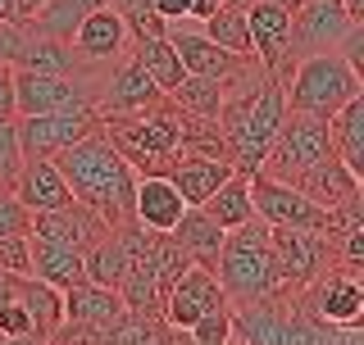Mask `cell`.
<instances>
[{
	"instance_id": "cell-1",
	"label": "cell",
	"mask_w": 364,
	"mask_h": 345,
	"mask_svg": "<svg viewBox=\"0 0 364 345\" xmlns=\"http://www.w3.org/2000/svg\"><path fill=\"white\" fill-rule=\"evenodd\" d=\"M282 119H287L282 82L259 60H250L232 82H223L219 132H223V155L232 172H255L264 164V150L273 146Z\"/></svg>"
},
{
	"instance_id": "cell-2",
	"label": "cell",
	"mask_w": 364,
	"mask_h": 345,
	"mask_svg": "<svg viewBox=\"0 0 364 345\" xmlns=\"http://www.w3.org/2000/svg\"><path fill=\"white\" fill-rule=\"evenodd\" d=\"M55 168H60V177L68 182L73 200L87 204V209H96L109 227H128L132 223L136 172L128 168V159L109 146V136L100 128L55 155Z\"/></svg>"
},
{
	"instance_id": "cell-3",
	"label": "cell",
	"mask_w": 364,
	"mask_h": 345,
	"mask_svg": "<svg viewBox=\"0 0 364 345\" xmlns=\"http://www.w3.org/2000/svg\"><path fill=\"white\" fill-rule=\"evenodd\" d=\"M178 123L182 114L173 100H155L151 109H136V114H109V119H100V132L109 136V146L128 159V168L136 177H146V172H168L178 159Z\"/></svg>"
},
{
	"instance_id": "cell-4",
	"label": "cell",
	"mask_w": 364,
	"mask_h": 345,
	"mask_svg": "<svg viewBox=\"0 0 364 345\" xmlns=\"http://www.w3.org/2000/svg\"><path fill=\"white\" fill-rule=\"evenodd\" d=\"M214 278H219L228 305H246V300H259V295L278 291L269 227L259 223V218L223 232V250H219V263H214Z\"/></svg>"
},
{
	"instance_id": "cell-5",
	"label": "cell",
	"mask_w": 364,
	"mask_h": 345,
	"mask_svg": "<svg viewBox=\"0 0 364 345\" xmlns=\"http://www.w3.org/2000/svg\"><path fill=\"white\" fill-rule=\"evenodd\" d=\"M364 91V77L341 60L337 50H318L291 64L287 82H282V100L291 114H310V119H333L350 96Z\"/></svg>"
},
{
	"instance_id": "cell-6",
	"label": "cell",
	"mask_w": 364,
	"mask_h": 345,
	"mask_svg": "<svg viewBox=\"0 0 364 345\" xmlns=\"http://www.w3.org/2000/svg\"><path fill=\"white\" fill-rule=\"evenodd\" d=\"M100 73H23L14 68V119L28 114H64V109H96Z\"/></svg>"
},
{
	"instance_id": "cell-7",
	"label": "cell",
	"mask_w": 364,
	"mask_h": 345,
	"mask_svg": "<svg viewBox=\"0 0 364 345\" xmlns=\"http://www.w3.org/2000/svg\"><path fill=\"white\" fill-rule=\"evenodd\" d=\"M333 155V141H328V119H310V114H291L282 119L278 136H273V146L264 150V164L259 172H269V177H282V182H296L310 164Z\"/></svg>"
},
{
	"instance_id": "cell-8",
	"label": "cell",
	"mask_w": 364,
	"mask_h": 345,
	"mask_svg": "<svg viewBox=\"0 0 364 345\" xmlns=\"http://www.w3.org/2000/svg\"><path fill=\"white\" fill-rule=\"evenodd\" d=\"M301 305L310 309L314 318H323V323H333L337 332L346 327H364V273L355 268H323L310 286H301Z\"/></svg>"
},
{
	"instance_id": "cell-9",
	"label": "cell",
	"mask_w": 364,
	"mask_h": 345,
	"mask_svg": "<svg viewBox=\"0 0 364 345\" xmlns=\"http://www.w3.org/2000/svg\"><path fill=\"white\" fill-rule=\"evenodd\" d=\"M269 246H273V268H278V286L301 291L310 286L323 268H333V246L323 232L314 227H269Z\"/></svg>"
},
{
	"instance_id": "cell-10",
	"label": "cell",
	"mask_w": 364,
	"mask_h": 345,
	"mask_svg": "<svg viewBox=\"0 0 364 345\" xmlns=\"http://www.w3.org/2000/svg\"><path fill=\"white\" fill-rule=\"evenodd\" d=\"M346 5L341 0H301V5L291 9V45H287V73L296 60H305V55H318V50H337V41L346 37L350 28ZM287 82V77H282Z\"/></svg>"
},
{
	"instance_id": "cell-11",
	"label": "cell",
	"mask_w": 364,
	"mask_h": 345,
	"mask_svg": "<svg viewBox=\"0 0 364 345\" xmlns=\"http://www.w3.org/2000/svg\"><path fill=\"white\" fill-rule=\"evenodd\" d=\"M18 123V146L23 159H55L73 141L100 128V109H64V114H28Z\"/></svg>"
},
{
	"instance_id": "cell-12",
	"label": "cell",
	"mask_w": 364,
	"mask_h": 345,
	"mask_svg": "<svg viewBox=\"0 0 364 345\" xmlns=\"http://www.w3.org/2000/svg\"><path fill=\"white\" fill-rule=\"evenodd\" d=\"M250 204L264 227H323V209L314 200H305L296 182L269 177V172H250Z\"/></svg>"
},
{
	"instance_id": "cell-13",
	"label": "cell",
	"mask_w": 364,
	"mask_h": 345,
	"mask_svg": "<svg viewBox=\"0 0 364 345\" xmlns=\"http://www.w3.org/2000/svg\"><path fill=\"white\" fill-rule=\"evenodd\" d=\"M155 100H164V91L151 82V73H146V68L136 64L132 55H123V60L105 64V73H100V87H96V109H100V119H109V114L151 109Z\"/></svg>"
},
{
	"instance_id": "cell-14",
	"label": "cell",
	"mask_w": 364,
	"mask_h": 345,
	"mask_svg": "<svg viewBox=\"0 0 364 345\" xmlns=\"http://www.w3.org/2000/svg\"><path fill=\"white\" fill-rule=\"evenodd\" d=\"M164 37L173 41V50H178V60H182L187 73L214 77V82H232V77L255 60V55H232V50H223V45H214L200 28H187V18H173L164 28Z\"/></svg>"
},
{
	"instance_id": "cell-15",
	"label": "cell",
	"mask_w": 364,
	"mask_h": 345,
	"mask_svg": "<svg viewBox=\"0 0 364 345\" xmlns=\"http://www.w3.org/2000/svg\"><path fill=\"white\" fill-rule=\"evenodd\" d=\"M219 309H232L228 295H223V286H219V278H214L210 268H200V263H191L164 295V323L187 332L191 323H200L205 314H219Z\"/></svg>"
},
{
	"instance_id": "cell-16",
	"label": "cell",
	"mask_w": 364,
	"mask_h": 345,
	"mask_svg": "<svg viewBox=\"0 0 364 345\" xmlns=\"http://www.w3.org/2000/svg\"><path fill=\"white\" fill-rule=\"evenodd\" d=\"M105 232H109L105 218L96 209H87V204H77V200L60 204V209H37L32 214V227H28L32 241H50V246H68V250H91Z\"/></svg>"
},
{
	"instance_id": "cell-17",
	"label": "cell",
	"mask_w": 364,
	"mask_h": 345,
	"mask_svg": "<svg viewBox=\"0 0 364 345\" xmlns=\"http://www.w3.org/2000/svg\"><path fill=\"white\" fill-rule=\"evenodd\" d=\"M246 32H250V55L282 82L287 77V45H291V9L273 5V0H255L246 9Z\"/></svg>"
},
{
	"instance_id": "cell-18",
	"label": "cell",
	"mask_w": 364,
	"mask_h": 345,
	"mask_svg": "<svg viewBox=\"0 0 364 345\" xmlns=\"http://www.w3.org/2000/svg\"><path fill=\"white\" fill-rule=\"evenodd\" d=\"M14 68H23V73H105V64H87L73 55V45H68L64 37H50V32H37L32 23H23V41L14 50Z\"/></svg>"
},
{
	"instance_id": "cell-19",
	"label": "cell",
	"mask_w": 364,
	"mask_h": 345,
	"mask_svg": "<svg viewBox=\"0 0 364 345\" xmlns=\"http://www.w3.org/2000/svg\"><path fill=\"white\" fill-rule=\"evenodd\" d=\"M68 45H73V55L87 60V64H114V60L128 55L132 37H128V28H123V18L114 14V5H100L73 28Z\"/></svg>"
},
{
	"instance_id": "cell-20",
	"label": "cell",
	"mask_w": 364,
	"mask_h": 345,
	"mask_svg": "<svg viewBox=\"0 0 364 345\" xmlns=\"http://www.w3.org/2000/svg\"><path fill=\"white\" fill-rule=\"evenodd\" d=\"M187 200L178 195V187L164 177V172H146L136 177L132 191V223H141L146 232H173V223L182 218Z\"/></svg>"
},
{
	"instance_id": "cell-21",
	"label": "cell",
	"mask_w": 364,
	"mask_h": 345,
	"mask_svg": "<svg viewBox=\"0 0 364 345\" xmlns=\"http://www.w3.org/2000/svg\"><path fill=\"white\" fill-rule=\"evenodd\" d=\"M296 187H301L305 200H314L318 209H337V204H346V200H355L360 191V172H350L346 164H341L337 155H328V159H318V164H310L296 177Z\"/></svg>"
},
{
	"instance_id": "cell-22",
	"label": "cell",
	"mask_w": 364,
	"mask_h": 345,
	"mask_svg": "<svg viewBox=\"0 0 364 345\" xmlns=\"http://www.w3.org/2000/svg\"><path fill=\"white\" fill-rule=\"evenodd\" d=\"M164 177L178 187V195H182L187 204H205L228 177H232V164H228V159H210V155H187V150H178L173 168H168Z\"/></svg>"
},
{
	"instance_id": "cell-23",
	"label": "cell",
	"mask_w": 364,
	"mask_h": 345,
	"mask_svg": "<svg viewBox=\"0 0 364 345\" xmlns=\"http://www.w3.org/2000/svg\"><path fill=\"white\" fill-rule=\"evenodd\" d=\"M9 191H14L32 214L37 209H60V204L73 200V191H68V182L60 177L55 159H23V168H18V177H14Z\"/></svg>"
},
{
	"instance_id": "cell-24",
	"label": "cell",
	"mask_w": 364,
	"mask_h": 345,
	"mask_svg": "<svg viewBox=\"0 0 364 345\" xmlns=\"http://www.w3.org/2000/svg\"><path fill=\"white\" fill-rule=\"evenodd\" d=\"M64 318L68 323H87V327H100L105 332L114 318L123 314V295L114 286H96V282H77V286H64Z\"/></svg>"
},
{
	"instance_id": "cell-25",
	"label": "cell",
	"mask_w": 364,
	"mask_h": 345,
	"mask_svg": "<svg viewBox=\"0 0 364 345\" xmlns=\"http://www.w3.org/2000/svg\"><path fill=\"white\" fill-rule=\"evenodd\" d=\"M168 236H173L178 246L191 255V263H200V268H210V273H214V263H219V250H223V227L214 223V218L205 214V209L187 204Z\"/></svg>"
},
{
	"instance_id": "cell-26",
	"label": "cell",
	"mask_w": 364,
	"mask_h": 345,
	"mask_svg": "<svg viewBox=\"0 0 364 345\" xmlns=\"http://www.w3.org/2000/svg\"><path fill=\"white\" fill-rule=\"evenodd\" d=\"M328 141H333V155L341 164L364 177V91L328 119Z\"/></svg>"
},
{
	"instance_id": "cell-27",
	"label": "cell",
	"mask_w": 364,
	"mask_h": 345,
	"mask_svg": "<svg viewBox=\"0 0 364 345\" xmlns=\"http://www.w3.org/2000/svg\"><path fill=\"white\" fill-rule=\"evenodd\" d=\"M32 278H41L46 286L64 291V286L87 282L82 273V250H68V246H50V241H32Z\"/></svg>"
},
{
	"instance_id": "cell-28",
	"label": "cell",
	"mask_w": 364,
	"mask_h": 345,
	"mask_svg": "<svg viewBox=\"0 0 364 345\" xmlns=\"http://www.w3.org/2000/svg\"><path fill=\"white\" fill-rule=\"evenodd\" d=\"M18 305L28 309L37 341H50V332L64 323V295L55 291V286H46L41 278H32V273L18 278Z\"/></svg>"
},
{
	"instance_id": "cell-29",
	"label": "cell",
	"mask_w": 364,
	"mask_h": 345,
	"mask_svg": "<svg viewBox=\"0 0 364 345\" xmlns=\"http://www.w3.org/2000/svg\"><path fill=\"white\" fill-rule=\"evenodd\" d=\"M196 209H205L214 223L223 227V232L250 223V218H255V204H250V172H232V177H228L205 204H196Z\"/></svg>"
},
{
	"instance_id": "cell-30",
	"label": "cell",
	"mask_w": 364,
	"mask_h": 345,
	"mask_svg": "<svg viewBox=\"0 0 364 345\" xmlns=\"http://www.w3.org/2000/svg\"><path fill=\"white\" fill-rule=\"evenodd\" d=\"M128 55L146 68V73H151V82L164 91V96L182 82V77H187V68H182V60H178V50H173V41H168V37L132 41V45H128Z\"/></svg>"
},
{
	"instance_id": "cell-31",
	"label": "cell",
	"mask_w": 364,
	"mask_h": 345,
	"mask_svg": "<svg viewBox=\"0 0 364 345\" xmlns=\"http://www.w3.org/2000/svg\"><path fill=\"white\" fill-rule=\"evenodd\" d=\"M123 263H128V250H123L119 227H109L91 250H82V273H87V282H96V286H119Z\"/></svg>"
},
{
	"instance_id": "cell-32",
	"label": "cell",
	"mask_w": 364,
	"mask_h": 345,
	"mask_svg": "<svg viewBox=\"0 0 364 345\" xmlns=\"http://www.w3.org/2000/svg\"><path fill=\"white\" fill-rule=\"evenodd\" d=\"M168 100H173L182 114H196V119H219V109H223V82L187 73L173 91H168Z\"/></svg>"
},
{
	"instance_id": "cell-33",
	"label": "cell",
	"mask_w": 364,
	"mask_h": 345,
	"mask_svg": "<svg viewBox=\"0 0 364 345\" xmlns=\"http://www.w3.org/2000/svg\"><path fill=\"white\" fill-rule=\"evenodd\" d=\"M100 5H109V0H46V5L32 14L28 23L37 32H50V37H73V28L82 23L91 9H100Z\"/></svg>"
},
{
	"instance_id": "cell-34",
	"label": "cell",
	"mask_w": 364,
	"mask_h": 345,
	"mask_svg": "<svg viewBox=\"0 0 364 345\" xmlns=\"http://www.w3.org/2000/svg\"><path fill=\"white\" fill-rule=\"evenodd\" d=\"M341 332L323 318H314L310 309L301 305V295L291 291V309H287V327H282V345H337Z\"/></svg>"
},
{
	"instance_id": "cell-35",
	"label": "cell",
	"mask_w": 364,
	"mask_h": 345,
	"mask_svg": "<svg viewBox=\"0 0 364 345\" xmlns=\"http://www.w3.org/2000/svg\"><path fill=\"white\" fill-rule=\"evenodd\" d=\"M200 32L210 37L214 45H223V50L232 55H250V32H246V9H228L219 5L210 18H200Z\"/></svg>"
},
{
	"instance_id": "cell-36",
	"label": "cell",
	"mask_w": 364,
	"mask_h": 345,
	"mask_svg": "<svg viewBox=\"0 0 364 345\" xmlns=\"http://www.w3.org/2000/svg\"><path fill=\"white\" fill-rule=\"evenodd\" d=\"M109 5H114V14L123 18V28H128V37H132V41L164 37V28H168V23L159 18L155 0H109Z\"/></svg>"
},
{
	"instance_id": "cell-37",
	"label": "cell",
	"mask_w": 364,
	"mask_h": 345,
	"mask_svg": "<svg viewBox=\"0 0 364 345\" xmlns=\"http://www.w3.org/2000/svg\"><path fill=\"white\" fill-rule=\"evenodd\" d=\"M23 168V146H18V123L14 119H0V191L14 187Z\"/></svg>"
},
{
	"instance_id": "cell-38",
	"label": "cell",
	"mask_w": 364,
	"mask_h": 345,
	"mask_svg": "<svg viewBox=\"0 0 364 345\" xmlns=\"http://www.w3.org/2000/svg\"><path fill=\"white\" fill-rule=\"evenodd\" d=\"M191 345H228L232 341V309H219V314H205L200 323L187 327Z\"/></svg>"
},
{
	"instance_id": "cell-39",
	"label": "cell",
	"mask_w": 364,
	"mask_h": 345,
	"mask_svg": "<svg viewBox=\"0 0 364 345\" xmlns=\"http://www.w3.org/2000/svg\"><path fill=\"white\" fill-rule=\"evenodd\" d=\"M28 227H32V209L14 191H0V236H28Z\"/></svg>"
},
{
	"instance_id": "cell-40",
	"label": "cell",
	"mask_w": 364,
	"mask_h": 345,
	"mask_svg": "<svg viewBox=\"0 0 364 345\" xmlns=\"http://www.w3.org/2000/svg\"><path fill=\"white\" fill-rule=\"evenodd\" d=\"M0 268L28 273L32 268V236H0Z\"/></svg>"
},
{
	"instance_id": "cell-41",
	"label": "cell",
	"mask_w": 364,
	"mask_h": 345,
	"mask_svg": "<svg viewBox=\"0 0 364 345\" xmlns=\"http://www.w3.org/2000/svg\"><path fill=\"white\" fill-rule=\"evenodd\" d=\"M18 41H23V23L18 18H0V64H14Z\"/></svg>"
},
{
	"instance_id": "cell-42",
	"label": "cell",
	"mask_w": 364,
	"mask_h": 345,
	"mask_svg": "<svg viewBox=\"0 0 364 345\" xmlns=\"http://www.w3.org/2000/svg\"><path fill=\"white\" fill-rule=\"evenodd\" d=\"M0 119H14V64H0Z\"/></svg>"
},
{
	"instance_id": "cell-43",
	"label": "cell",
	"mask_w": 364,
	"mask_h": 345,
	"mask_svg": "<svg viewBox=\"0 0 364 345\" xmlns=\"http://www.w3.org/2000/svg\"><path fill=\"white\" fill-rule=\"evenodd\" d=\"M155 9H159V18H164V23H173V18H187L191 0H155Z\"/></svg>"
},
{
	"instance_id": "cell-44",
	"label": "cell",
	"mask_w": 364,
	"mask_h": 345,
	"mask_svg": "<svg viewBox=\"0 0 364 345\" xmlns=\"http://www.w3.org/2000/svg\"><path fill=\"white\" fill-rule=\"evenodd\" d=\"M18 278H23V273H9V268H0V305H5V300H14V295H18Z\"/></svg>"
},
{
	"instance_id": "cell-45",
	"label": "cell",
	"mask_w": 364,
	"mask_h": 345,
	"mask_svg": "<svg viewBox=\"0 0 364 345\" xmlns=\"http://www.w3.org/2000/svg\"><path fill=\"white\" fill-rule=\"evenodd\" d=\"M219 5H223V0H191L187 18H196V23H200V18H210V14H214V9H219Z\"/></svg>"
},
{
	"instance_id": "cell-46",
	"label": "cell",
	"mask_w": 364,
	"mask_h": 345,
	"mask_svg": "<svg viewBox=\"0 0 364 345\" xmlns=\"http://www.w3.org/2000/svg\"><path fill=\"white\" fill-rule=\"evenodd\" d=\"M41 5H46V0H14V18H18V23H28Z\"/></svg>"
},
{
	"instance_id": "cell-47",
	"label": "cell",
	"mask_w": 364,
	"mask_h": 345,
	"mask_svg": "<svg viewBox=\"0 0 364 345\" xmlns=\"http://www.w3.org/2000/svg\"><path fill=\"white\" fill-rule=\"evenodd\" d=\"M341 5H346V14L355 23H364V0H341Z\"/></svg>"
},
{
	"instance_id": "cell-48",
	"label": "cell",
	"mask_w": 364,
	"mask_h": 345,
	"mask_svg": "<svg viewBox=\"0 0 364 345\" xmlns=\"http://www.w3.org/2000/svg\"><path fill=\"white\" fill-rule=\"evenodd\" d=\"M223 5H228V9H250L255 0H223Z\"/></svg>"
},
{
	"instance_id": "cell-49",
	"label": "cell",
	"mask_w": 364,
	"mask_h": 345,
	"mask_svg": "<svg viewBox=\"0 0 364 345\" xmlns=\"http://www.w3.org/2000/svg\"><path fill=\"white\" fill-rule=\"evenodd\" d=\"M273 5H282V9H296V5H301V0H273Z\"/></svg>"
},
{
	"instance_id": "cell-50",
	"label": "cell",
	"mask_w": 364,
	"mask_h": 345,
	"mask_svg": "<svg viewBox=\"0 0 364 345\" xmlns=\"http://www.w3.org/2000/svg\"><path fill=\"white\" fill-rule=\"evenodd\" d=\"M46 345H55V341H46Z\"/></svg>"
},
{
	"instance_id": "cell-51",
	"label": "cell",
	"mask_w": 364,
	"mask_h": 345,
	"mask_svg": "<svg viewBox=\"0 0 364 345\" xmlns=\"http://www.w3.org/2000/svg\"><path fill=\"white\" fill-rule=\"evenodd\" d=\"M0 345H5V341H0Z\"/></svg>"
},
{
	"instance_id": "cell-52",
	"label": "cell",
	"mask_w": 364,
	"mask_h": 345,
	"mask_svg": "<svg viewBox=\"0 0 364 345\" xmlns=\"http://www.w3.org/2000/svg\"><path fill=\"white\" fill-rule=\"evenodd\" d=\"M228 345H232V341H228Z\"/></svg>"
}]
</instances>
